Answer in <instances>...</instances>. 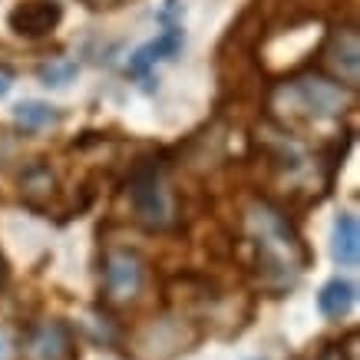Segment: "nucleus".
Segmentation results:
<instances>
[{
    "label": "nucleus",
    "mask_w": 360,
    "mask_h": 360,
    "mask_svg": "<svg viewBox=\"0 0 360 360\" xmlns=\"http://www.w3.org/2000/svg\"><path fill=\"white\" fill-rule=\"evenodd\" d=\"M73 77H77V63H70V60L40 66V79H44L46 86H63V83H70Z\"/></svg>",
    "instance_id": "obj_14"
},
{
    "label": "nucleus",
    "mask_w": 360,
    "mask_h": 360,
    "mask_svg": "<svg viewBox=\"0 0 360 360\" xmlns=\"http://www.w3.org/2000/svg\"><path fill=\"white\" fill-rule=\"evenodd\" d=\"M295 112L307 120H340L354 106V89L324 73H304L284 86Z\"/></svg>",
    "instance_id": "obj_2"
},
{
    "label": "nucleus",
    "mask_w": 360,
    "mask_h": 360,
    "mask_svg": "<svg viewBox=\"0 0 360 360\" xmlns=\"http://www.w3.org/2000/svg\"><path fill=\"white\" fill-rule=\"evenodd\" d=\"M30 357L33 360H77V340L73 330L63 321H46L30 330Z\"/></svg>",
    "instance_id": "obj_8"
},
{
    "label": "nucleus",
    "mask_w": 360,
    "mask_h": 360,
    "mask_svg": "<svg viewBox=\"0 0 360 360\" xmlns=\"http://www.w3.org/2000/svg\"><path fill=\"white\" fill-rule=\"evenodd\" d=\"M20 186H23V198H27V205H33V208H44V198H53L56 195L53 172H50L46 165H40V162L30 165V169L23 172Z\"/></svg>",
    "instance_id": "obj_12"
},
{
    "label": "nucleus",
    "mask_w": 360,
    "mask_h": 360,
    "mask_svg": "<svg viewBox=\"0 0 360 360\" xmlns=\"http://www.w3.org/2000/svg\"><path fill=\"white\" fill-rule=\"evenodd\" d=\"M63 20V7L56 4V0H23L11 11L7 23H11L13 33H20V37H46V33H53Z\"/></svg>",
    "instance_id": "obj_7"
},
{
    "label": "nucleus",
    "mask_w": 360,
    "mask_h": 360,
    "mask_svg": "<svg viewBox=\"0 0 360 360\" xmlns=\"http://www.w3.org/2000/svg\"><path fill=\"white\" fill-rule=\"evenodd\" d=\"M330 255L340 268H357L360 262V225L350 212H340L330 235Z\"/></svg>",
    "instance_id": "obj_10"
},
{
    "label": "nucleus",
    "mask_w": 360,
    "mask_h": 360,
    "mask_svg": "<svg viewBox=\"0 0 360 360\" xmlns=\"http://www.w3.org/2000/svg\"><path fill=\"white\" fill-rule=\"evenodd\" d=\"M146 281V264L132 248H110L103 255V297L110 307L132 304Z\"/></svg>",
    "instance_id": "obj_5"
},
{
    "label": "nucleus",
    "mask_w": 360,
    "mask_h": 360,
    "mask_svg": "<svg viewBox=\"0 0 360 360\" xmlns=\"http://www.w3.org/2000/svg\"><path fill=\"white\" fill-rule=\"evenodd\" d=\"M324 63L330 66L334 79H340L344 86H357L360 79V37L354 23H344V27H334L324 44Z\"/></svg>",
    "instance_id": "obj_6"
},
{
    "label": "nucleus",
    "mask_w": 360,
    "mask_h": 360,
    "mask_svg": "<svg viewBox=\"0 0 360 360\" xmlns=\"http://www.w3.org/2000/svg\"><path fill=\"white\" fill-rule=\"evenodd\" d=\"M202 340V330L186 314L153 317L146 328L132 334V354L142 360H175Z\"/></svg>",
    "instance_id": "obj_3"
},
{
    "label": "nucleus",
    "mask_w": 360,
    "mask_h": 360,
    "mask_svg": "<svg viewBox=\"0 0 360 360\" xmlns=\"http://www.w3.org/2000/svg\"><path fill=\"white\" fill-rule=\"evenodd\" d=\"M4 278H7V268H4V258H0V288H4Z\"/></svg>",
    "instance_id": "obj_17"
},
{
    "label": "nucleus",
    "mask_w": 360,
    "mask_h": 360,
    "mask_svg": "<svg viewBox=\"0 0 360 360\" xmlns=\"http://www.w3.org/2000/svg\"><path fill=\"white\" fill-rule=\"evenodd\" d=\"M129 202H132V212H136V221L146 225L149 231L172 225V198H169V188H165V179H162V162L146 159V162H139L132 169Z\"/></svg>",
    "instance_id": "obj_4"
},
{
    "label": "nucleus",
    "mask_w": 360,
    "mask_h": 360,
    "mask_svg": "<svg viewBox=\"0 0 360 360\" xmlns=\"http://www.w3.org/2000/svg\"><path fill=\"white\" fill-rule=\"evenodd\" d=\"M245 241L255 251V274L274 297L291 291L311 264V251L295 231L291 219L268 198H255L245 208Z\"/></svg>",
    "instance_id": "obj_1"
},
{
    "label": "nucleus",
    "mask_w": 360,
    "mask_h": 360,
    "mask_svg": "<svg viewBox=\"0 0 360 360\" xmlns=\"http://www.w3.org/2000/svg\"><path fill=\"white\" fill-rule=\"evenodd\" d=\"M182 40H186V37H182V27H165L153 44L139 46V50L129 56L126 73H129V77H146L159 60H169V56L179 53V50H182Z\"/></svg>",
    "instance_id": "obj_9"
},
{
    "label": "nucleus",
    "mask_w": 360,
    "mask_h": 360,
    "mask_svg": "<svg viewBox=\"0 0 360 360\" xmlns=\"http://www.w3.org/2000/svg\"><path fill=\"white\" fill-rule=\"evenodd\" d=\"M17 357V338H13L11 328L0 324V360H13Z\"/></svg>",
    "instance_id": "obj_15"
},
{
    "label": "nucleus",
    "mask_w": 360,
    "mask_h": 360,
    "mask_svg": "<svg viewBox=\"0 0 360 360\" xmlns=\"http://www.w3.org/2000/svg\"><path fill=\"white\" fill-rule=\"evenodd\" d=\"M357 301V284L347 278H330L321 291H317V311L330 321H340Z\"/></svg>",
    "instance_id": "obj_11"
},
{
    "label": "nucleus",
    "mask_w": 360,
    "mask_h": 360,
    "mask_svg": "<svg viewBox=\"0 0 360 360\" xmlns=\"http://www.w3.org/2000/svg\"><path fill=\"white\" fill-rule=\"evenodd\" d=\"M13 86V73H11V66H4L0 63V96L7 93V89Z\"/></svg>",
    "instance_id": "obj_16"
},
{
    "label": "nucleus",
    "mask_w": 360,
    "mask_h": 360,
    "mask_svg": "<svg viewBox=\"0 0 360 360\" xmlns=\"http://www.w3.org/2000/svg\"><path fill=\"white\" fill-rule=\"evenodd\" d=\"M13 120H17V126H20L23 132H40V129H46V126H53L60 116H56L53 106L30 99V103H20V106L13 110Z\"/></svg>",
    "instance_id": "obj_13"
},
{
    "label": "nucleus",
    "mask_w": 360,
    "mask_h": 360,
    "mask_svg": "<svg viewBox=\"0 0 360 360\" xmlns=\"http://www.w3.org/2000/svg\"><path fill=\"white\" fill-rule=\"evenodd\" d=\"M248 360H268V357H248Z\"/></svg>",
    "instance_id": "obj_18"
}]
</instances>
